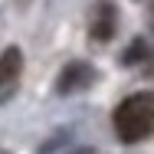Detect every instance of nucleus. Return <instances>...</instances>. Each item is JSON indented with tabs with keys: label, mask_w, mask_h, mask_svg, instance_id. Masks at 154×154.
Wrapping results in <instances>:
<instances>
[{
	"label": "nucleus",
	"mask_w": 154,
	"mask_h": 154,
	"mask_svg": "<svg viewBox=\"0 0 154 154\" xmlns=\"http://www.w3.org/2000/svg\"><path fill=\"white\" fill-rule=\"evenodd\" d=\"M154 128V102L148 92L128 95L122 105L115 108V134L125 144H138L151 134Z\"/></svg>",
	"instance_id": "f257e3e1"
},
{
	"label": "nucleus",
	"mask_w": 154,
	"mask_h": 154,
	"mask_svg": "<svg viewBox=\"0 0 154 154\" xmlns=\"http://www.w3.org/2000/svg\"><path fill=\"white\" fill-rule=\"evenodd\" d=\"M95 82V69L89 62H69V66H62L59 72V82H56V92L59 95H72V92H82V89H89Z\"/></svg>",
	"instance_id": "f03ea898"
},
{
	"label": "nucleus",
	"mask_w": 154,
	"mask_h": 154,
	"mask_svg": "<svg viewBox=\"0 0 154 154\" xmlns=\"http://www.w3.org/2000/svg\"><path fill=\"white\" fill-rule=\"evenodd\" d=\"M115 26H118V17H115V7L108 0H102L92 13V23H89V33H92L95 43H108L115 36Z\"/></svg>",
	"instance_id": "7ed1b4c3"
},
{
	"label": "nucleus",
	"mask_w": 154,
	"mask_h": 154,
	"mask_svg": "<svg viewBox=\"0 0 154 154\" xmlns=\"http://www.w3.org/2000/svg\"><path fill=\"white\" fill-rule=\"evenodd\" d=\"M20 69H23V53L17 46H7L0 53V89H10L20 79Z\"/></svg>",
	"instance_id": "20e7f679"
},
{
	"label": "nucleus",
	"mask_w": 154,
	"mask_h": 154,
	"mask_svg": "<svg viewBox=\"0 0 154 154\" xmlns=\"http://www.w3.org/2000/svg\"><path fill=\"white\" fill-rule=\"evenodd\" d=\"M148 56V46H144V39H134V46L125 53L122 59H125V66H131V62H138V59H144Z\"/></svg>",
	"instance_id": "39448f33"
},
{
	"label": "nucleus",
	"mask_w": 154,
	"mask_h": 154,
	"mask_svg": "<svg viewBox=\"0 0 154 154\" xmlns=\"http://www.w3.org/2000/svg\"><path fill=\"white\" fill-rule=\"evenodd\" d=\"M79 154H92V151H79Z\"/></svg>",
	"instance_id": "423d86ee"
}]
</instances>
